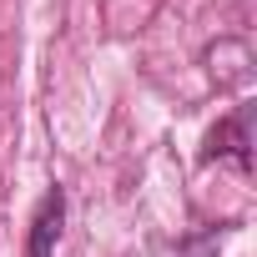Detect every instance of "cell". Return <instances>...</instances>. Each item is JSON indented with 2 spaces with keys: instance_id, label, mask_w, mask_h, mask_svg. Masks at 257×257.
<instances>
[{
  "instance_id": "1",
  "label": "cell",
  "mask_w": 257,
  "mask_h": 257,
  "mask_svg": "<svg viewBox=\"0 0 257 257\" xmlns=\"http://www.w3.org/2000/svg\"><path fill=\"white\" fill-rule=\"evenodd\" d=\"M217 157H232L242 172H252V106H237L232 116H222L207 132L202 162H217Z\"/></svg>"
},
{
  "instance_id": "2",
  "label": "cell",
  "mask_w": 257,
  "mask_h": 257,
  "mask_svg": "<svg viewBox=\"0 0 257 257\" xmlns=\"http://www.w3.org/2000/svg\"><path fill=\"white\" fill-rule=\"evenodd\" d=\"M61 222H66V197L61 187H51L31 217V237H26V257H56V242H61Z\"/></svg>"
}]
</instances>
